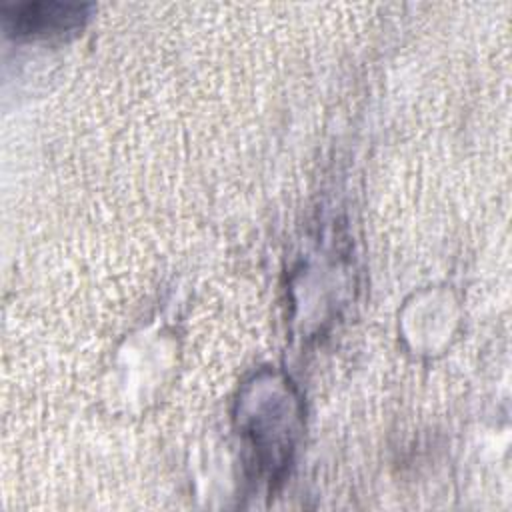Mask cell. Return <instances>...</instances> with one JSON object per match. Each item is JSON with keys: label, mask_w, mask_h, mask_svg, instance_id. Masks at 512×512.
Returning <instances> with one entry per match:
<instances>
[{"label": "cell", "mask_w": 512, "mask_h": 512, "mask_svg": "<svg viewBox=\"0 0 512 512\" xmlns=\"http://www.w3.org/2000/svg\"><path fill=\"white\" fill-rule=\"evenodd\" d=\"M4 16L18 32H52L78 24L84 16V6L64 2H28L12 6Z\"/></svg>", "instance_id": "cell-1"}]
</instances>
